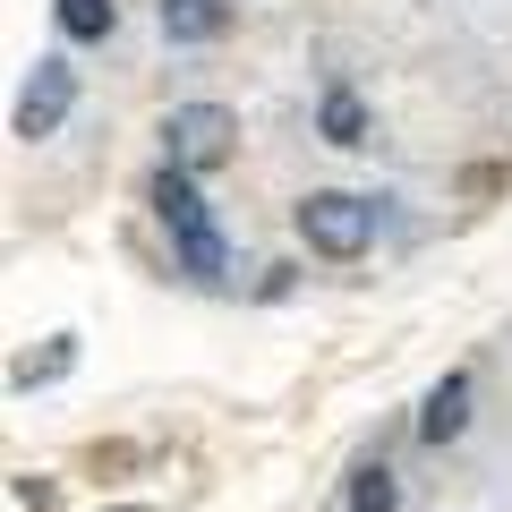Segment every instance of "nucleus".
<instances>
[{
    "label": "nucleus",
    "instance_id": "1",
    "mask_svg": "<svg viewBox=\"0 0 512 512\" xmlns=\"http://www.w3.org/2000/svg\"><path fill=\"white\" fill-rule=\"evenodd\" d=\"M146 205H154V222L171 231V265H180L188 282H205V291H214V282L231 274V239H222L214 205L197 197V171H180V163H154Z\"/></svg>",
    "mask_w": 512,
    "mask_h": 512
},
{
    "label": "nucleus",
    "instance_id": "12",
    "mask_svg": "<svg viewBox=\"0 0 512 512\" xmlns=\"http://www.w3.org/2000/svg\"><path fill=\"white\" fill-rule=\"evenodd\" d=\"M103 512H154V504H103Z\"/></svg>",
    "mask_w": 512,
    "mask_h": 512
},
{
    "label": "nucleus",
    "instance_id": "10",
    "mask_svg": "<svg viewBox=\"0 0 512 512\" xmlns=\"http://www.w3.org/2000/svg\"><path fill=\"white\" fill-rule=\"evenodd\" d=\"M69 367H77V333H52L43 350H26V359L9 367V384H18V393H35V384H60Z\"/></svg>",
    "mask_w": 512,
    "mask_h": 512
},
{
    "label": "nucleus",
    "instance_id": "2",
    "mask_svg": "<svg viewBox=\"0 0 512 512\" xmlns=\"http://www.w3.org/2000/svg\"><path fill=\"white\" fill-rule=\"evenodd\" d=\"M299 239H308L325 265H359L367 248H376V197H359V188H308V197L291 205Z\"/></svg>",
    "mask_w": 512,
    "mask_h": 512
},
{
    "label": "nucleus",
    "instance_id": "11",
    "mask_svg": "<svg viewBox=\"0 0 512 512\" xmlns=\"http://www.w3.org/2000/svg\"><path fill=\"white\" fill-rule=\"evenodd\" d=\"M9 495H18L26 512H52V504H60V495H52V478H35V470H18V478H9Z\"/></svg>",
    "mask_w": 512,
    "mask_h": 512
},
{
    "label": "nucleus",
    "instance_id": "7",
    "mask_svg": "<svg viewBox=\"0 0 512 512\" xmlns=\"http://www.w3.org/2000/svg\"><path fill=\"white\" fill-rule=\"evenodd\" d=\"M154 18H163V43H222L231 35V0H154Z\"/></svg>",
    "mask_w": 512,
    "mask_h": 512
},
{
    "label": "nucleus",
    "instance_id": "3",
    "mask_svg": "<svg viewBox=\"0 0 512 512\" xmlns=\"http://www.w3.org/2000/svg\"><path fill=\"white\" fill-rule=\"evenodd\" d=\"M239 154V111L231 103H171L163 111V163H180V171H222Z\"/></svg>",
    "mask_w": 512,
    "mask_h": 512
},
{
    "label": "nucleus",
    "instance_id": "5",
    "mask_svg": "<svg viewBox=\"0 0 512 512\" xmlns=\"http://www.w3.org/2000/svg\"><path fill=\"white\" fill-rule=\"evenodd\" d=\"M470 393H478L470 367H444V376L427 384L419 419H410V427H419V444H436V453H444V444H461V427H470Z\"/></svg>",
    "mask_w": 512,
    "mask_h": 512
},
{
    "label": "nucleus",
    "instance_id": "8",
    "mask_svg": "<svg viewBox=\"0 0 512 512\" xmlns=\"http://www.w3.org/2000/svg\"><path fill=\"white\" fill-rule=\"evenodd\" d=\"M342 512H402V470L384 453H359L342 478Z\"/></svg>",
    "mask_w": 512,
    "mask_h": 512
},
{
    "label": "nucleus",
    "instance_id": "4",
    "mask_svg": "<svg viewBox=\"0 0 512 512\" xmlns=\"http://www.w3.org/2000/svg\"><path fill=\"white\" fill-rule=\"evenodd\" d=\"M77 111V60L69 52H43L35 69H26L18 86V111H9V128H18L26 146H43V137H60V120Z\"/></svg>",
    "mask_w": 512,
    "mask_h": 512
},
{
    "label": "nucleus",
    "instance_id": "9",
    "mask_svg": "<svg viewBox=\"0 0 512 512\" xmlns=\"http://www.w3.org/2000/svg\"><path fill=\"white\" fill-rule=\"evenodd\" d=\"M60 43H111L120 35V0H52Z\"/></svg>",
    "mask_w": 512,
    "mask_h": 512
},
{
    "label": "nucleus",
    "instance_id": "6",
    "mask_svg": "<svg viewBox=\"0 0 512 512\" xmlns=\"http://www.w3.org/2000/svg\"><path fill=\"white\" fill-rule=\"evenodd\" d=\"M316 137H325V146H342V154H359L367 137H376V111H367V94L333 77V86L316 94Z\"/></svg>",
    "mask_w": 512,
    "mask_h": 512
}]
</instances>
